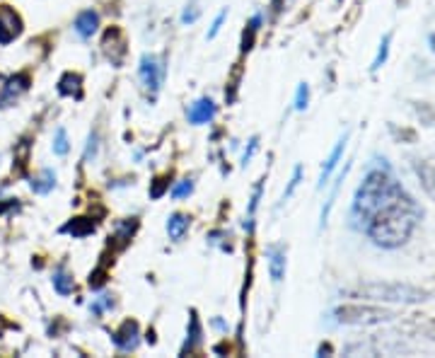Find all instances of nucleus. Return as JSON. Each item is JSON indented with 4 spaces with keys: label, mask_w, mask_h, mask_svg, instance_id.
Wrapping results in <instances>:
<instances>
[{
    "label": "nucleus",
    "mask_w": 435,
    "mask_h": 358,
    "mask_svg": "<svg viewBox=\"0 0 435 358\" xmlns=\"http://www.w3.org/2000/svg\"><path fill=\"white\" fill-rule=\"evenodd\" d=\"M332 317L336 325H351V327H370V325H384L397 320L399 315L387 307L377 305H339L332 310Z\"/></svg>",
    "instance_id": "20e7f679"
},
{
    "label": "nucleus",
    "mask_w": 435,
    "mask_h": 358,
    "mask_svg": "<svg viewBox=\"0 0 435 358\" xmlns=\"http://www.w3.org/2000/svg\"><path fill=\"white\" fill-rule=\"evenodd\" d=\"M283 3H285V0H273V8L281 10V5H283Z\"/></svg>",
    "instance_id": "a19ab883"
},
{
    "label": "nucleus",
    "mask_w": 435,
    "mask_h": 358,
    "mask_svg": "<svg viewBox=\"0 0 435 358\" xmlns=\"http://www.w3.org/2000/svg\"><path fill=\"white\" fill-rule=\"evenodd\" d=\"M27 88H29V78L27 75H15V78H10V80H5L3 90H0V105L12 102L15 97H20Z\"/></svg>",
    "instance_id": "dca6fc26"
},
{
    "label": "nucleus",
    "mask_w": 435,
    "mask_h": 358,
    "mask_svg": "<svg viewBox=\"0 0 435 358\" xmlns=\"http://www.w3.org/2000/svg\"><path fill=\"white\" fill-rule=\"evenodd\" d=\"M136 228H138V221H136V218H131V221H121V223H116L114 240H119V247L128 245V240L133 238V233H136Z\"/></svg>",
    "instance_id": "4be33fe9"
},
{
    "label": "nucleus",
    "mask_w": 435,
    "mask_h": 358,
    "mask_svg": "<svg viewBox=\"0 0 435 358\" xmlns=\"http://www.w3.org/2000/svg\"><path fill=\"white\" fill-rule=\"evenodd\" d=\"M97 27H100V12L97 10H83L73 22V29L80 39H90L97 32Z\"/></svg>",
    "instance_id": "4468645a"
},
{
    "label": "nucleus",
    "mask_w": 435,
    "mask_h": 358,
    "mask_svg": "<svg viewBox=\"0 0 435 358\" xmlns=\"http://www.w3.org/2000/svg\"><path fill=\"white\" fill-rule=\"evenodd\" d=\"M428 335H431V339H435V322L428 325Z\"/></svg>",
    "instance_id": "ea45409f"
},
{
    "label": "nucleus",
    "mask_w": 435,
    "mask_h": 358,
    "mask_svg": "<svg viewBox=\"0 0 435 358\" xmlns=\"http://www.w3.org/2000/svg\"><path fill=\"white\" fill-rule=\"evenodd\" d=\"M346 295L358 300H375V302H402V305H414V302L428 300V290L409 286V283H363V286L348 288Z\"/></svg>",
    "instance_id": "7ed1b4c3"
},
{
    "label": "nucleus",
    "mask_w": 435,
    "mask_h": 358,
    "mask_svg": "<svg viewBox=\"0 0 435 358\" xmlns=\"http://www.w3.org/2000/svg\"><path fill=\"white\" fill-rule=\"evenodd\" d=\"M22 32V20L15 10L3 8L0 10V44H10Z\"/></svg>",
    "instance_id": "f8f14e48"
},
{
    "label": "nucleus",
    "mask_w": 435,
    "mask_h": 358,
    "mask_svg": "<svg viewBox=\"0 0 435 358\" xmlns=\"http://www.w3.org/2000/svg\"><path fill=\"white\" fill-rule=\"evenodd\" d=\"M259 27H261V15H254L252 20L247 24V32H244V39H242V51H249L254 44V36L259 34Z\"/></svg>",
    "instance_id": "a878e982"
},
{
    "label": "nucleus",
    "mask_w": 435,
    "mask_h": 358,
    "mask_svg": "<svg viewBox=\"0 0 435 358\" xmlns=\"http://www.w3.org/2000/svg\"><path fill=\"white\" fill-rule=\"evenodd\" d=\"M261 191H263V181H256L254 194H252V199H249L247 221H244V228H247V233H252V230H254V216H256V209H259V201H261Z\"/></svg>",
    "instance_id": "5701e85b"
},
{
    "label": "nucleus",
    "mask_w": 435,
    "mask_h": 358,
    "mask_svg": "<svg viewBox=\"0 0 435 358\" xmlns=\"http://www.w3.org/2000/svg\"><path fill=\"white\" fill-rule=\"evenodd\" d=\"M51 148H53V153H56L58 157L68 155L70 143H68V133H65L63 126H58L56 133H53V143H51Z\"/></svg>",
    "instance_id": "393cba45"
},
{
    "label": "nucleus",
    "mask_w": 435,
    "mask_h": 358,
    "mask_svg": "<svg viewBox=\"0 0 435 358\" xmlns=\"http://www.w3.org/2000/svg\"><path fill=\"white\" fill-rule=\"evenodd\" d=\"M346 145H348V131L339 138V141H336V145L332 148V153H329V157L324 160V167H322V172H320V179H317V189H320V191L329 184V179L334 177V172H336V167H339V162L344 160Z\"/></svg>",
    "instance_id": "0eeeda50"
},
{
    "label": "nucleus",
    "mask_w": 435,
    "mask_h": 358,
    "mask_svg": "<svg viewBox=\"0 0 435 358\" xmlns=\"http://www.w3.org/2000/svg\"><path fill=\"white\" fill-rule=\"evenodd\" d=\"M167 189H169V181L164 179V177H157L155 181H152V186H150V199H160Z\"/></svg>",
    "instance_id": "72a5a7b5"
},
{
    "label": "nucleus",
    "mask_w": 435,
    "mask_h": 358,
    "mask_svg": "<svg viewBox=\"0 0 435 358\" xmlns=\"http://www.w3.org/2000/svg\"><path fill=\"white\" fill-rule=\"evenodd\" d=\"M201 17V10H199V5L192 3V5H187L182 12V24H194L196 20Z\"/></svg>",
    "instance_id": "473e14b6"
},
{
    "label": "nucleus",
    "mask_w": 435,
    "mask_h": 358,
    "mask_svg": "<svg viewBox=\"0 0 435 358\" xmlns=\"http://www.w3.org/2000/svg\"><path fill=\"white\" fill-rule=\"evenodd\" d=\"M112 342H114V347L119 351H124V354L136 351L140 344V330H138L136 320H126V322L112 335Z\"/></svg>",
    "instance_id": "6e6552de"
},
{
    "label": "nucleus",
    "mask_w": 435,
    "mask_h": 358,
    "mask_svg": "<svg viewBox=\"0 0 435 358\" xmlns=\"http://www.w3.org/2000/svg\"><path fill=\"white\" fill-rule=\"evenodd\" d=\"M256 150H259V136H252V138H249V148L244 150V155H242V165H244V167L249 165V160L254 157Z\"/></svg>",
    "instance_id": "c9c22d12"
},
{
    "label": "nucleus",
    "mask_w": 435,
    "mask_h": 358,
    "mask_svg": "<svg viewBox=\"0 0 435 358\" xmlns=\"http://www.w3.org/2000/svg\"><path fill=\"white\" fill-rule=\"evenodd\" d=\"M97 150H100V136H97V131H92V133H90V138H88V145H85V155H83V160H85V162L95 160V157H97Z\"/></svg>",
    "instance_id": "c756f323"
},
{
    "label": "nucleus",
    "mask_w": 435,
    "mask_h": 358,
    "mask_svg": "<svg viewBox=\"0 0 435 358\" xmlns=\"http://www.w3.org/2000/svg\"><path fill=\"white\" fill-rule=\"evenodd\" d=\"M51 283H53V288H56V293L61 295H70L73 290H75V281H73V276L68 274L65 266H56V269H53Z\"/></svg>",
    "instance_id": "a211bd4d"
},
{
    "label": "nucleus",
    "mask_w": 435,
    "mask_h": 358,
    "mask_svg": "<svg viewBox=\"0 0 435 358\" xmlns=\"http://www.w3.org/2000/svg\"><path fill=\"white\" fill-rule=\"evenodd\" d=\"M187 233H189V216L172 214V216L167 218V235H169V240L179 242Z\"/></svg>",
    "instance_id": "6ab92c4d"
},
{
    "label": "nucleus",
    "mask_w": 435,
    "mask_h": 358,
    "mask_svg": "<svg viewBox=\"0 0 435 358\" xmlns=\"http://www.w3.org/2000/svg\"><path fill=\"white\" fill-rule=\"evenodd\" d=\"M266 259H268V276H271V281L278 286V283L285 278V266H288L285 247L283 245H268Z\"/></svg>",
    "instance_id": "9b49d317"
},
{
    "label": "nucleus",
    "mask_w": 435,
    "mask_h": 358,
    "mask_svg": "<svg viewBox=\"0 0 435 358\" xmlns=\"http://www.w3.org/2000/svg\"><path fill=\"white\" fill-rule=\"evenodd\" d=\"M102 286H104V274L102 271H95L90 276V288H102Z\"/></svg>",
    "instance_id": "e433bc0d"
},
{
    "label": "nucleus",
    "mask_w": 435,
    "mask_h": 358,
    "mask_svg": "<svg viewBox=\"0 0 435 358\" xmlns=\"http://www.w3.org/2000/svg\"><path fill=\"white\" fill-rule=\"evenodd\" d=\"M300 181H303V165H295V169H293V177L290 181H288V186H285V191H283V196H281V201H288V199L295 194V189L300 186Z\"/></svg>",
    "instance_id": "bb28decb"
},
{
    "label": "nucleus",
    "mask_w": 435,
    "mask_h": 358,
    "mask_svg": "<svg viewBox=\"0 0 435 358\" xmlns=\"http://www.w3.org/2000/svg\"><path fill=\"white\" fill-rule=\"evenodd\" d=\"M428 46H431V51L435 53V32L428 34Z\"/></svg>",
    "instance_id": "58836bf2"
},
{
    "label": "nucleus",
    "mask_w": 435,
    "mask_h": 358,
    "mask_svg": "<svg viewBox=\"0 0 435 358\" xmlns=\"http://www.w3.org/2000/svg\"><path fill=\"white\" fill-rule=\"evenodd\" d=\"M348 169H351V162H346L344 169H341V172L336 174L334 186H332V191H329V196H327V204L322 206V214H320V228L327 226L329 216H332V209H334V204H336V196H339L341 186H344V181H346V177H348Z\"/></svg>",
    "instance_id": "ddd939ff"
},
{
    "label": "nucleus",
    "mask_w": 435,
    "mask_h": 358,
    "mask_svg": "<svg viewBox=\"0 0 435 358\" xmlns=\"http://www.w3.org/2000/svg\"><path fill=\"white\" fill-rule=\"evenodd\" d=\"M421 221H424V209H421L412 194L404 191L367 221L363 233L375 247L399 250L402 245H407L412 240V235L416 233Z\"/></svg>",
    "instance_id": "f03ea898"
},
{
    "label": "nucleus",
    "mask_w": 435,
    "mask_h": 358,
    "mask_svg": "<svg viewBox=\"0 0 435 358\" xmlns=\"http://www.w3.org/2000/svg\"><path fill=\"white\" fill-rule=\"evenodd\" d=\"M225 17H228V10H220L216 15V20H213V24H211V29H208V39H216L220 27H223V22H225Z\"/></svg>",
    "instance_id": "f704fd0d"
},
{
    "label": "nucleus",
    "mask_w": 435,
    "mask_h": 358,
    "mask_svg": "<svg viewBox=\"0 0 435 358\" xmlns=\"http://www.w3.org/2000/svg\"><path fill=\"white\" fill-rule=\"evenodd\" d=\"M308 105H310V85L300 83L295 90V112H305Z\"/></svg>",
    "instance_id": "c85d7f7f"
},
{
    "label": "nucleus",
    "mask_w": 435,
    "mask_h": 358,
    "mask_svg": "<svg viewBox=\"0 0 435 358\" xmlns=\"http://www.w3.org/2000/svg\"><path fill=\"white\" fill-rule=\"evenodd\" d=\"M102 51H104V56H107L109 60H112V65H116L119 68L121 63H124V58H126V39H124V34H121V29H107L102 36Z\"/></svg>",
    "instance_id": "423d86ee"
},
{
    "label": "nucleus",
    "mask_w": 435,
    "mask_h": 358,
    "mask_svg": "<svg viewBox=\"0 0 435 358\" xmlns=\"http://www.w3.org/2000/svg\"><path fill=\"white\" fill-rule=\"evenodd\" d=\"M53 186H56V172H53V169H41V172L32 179V191L41 194V196L53 191Z\"/></svg>",
    "instance_id": "aec40b11"
},
{
    "label": "nucleus",
    "mask_w": 435,
    "mask_h": 358,
    "mask_svg": "<svg viewBox=\"0 0 435 358\" xmlns=\"http://www.w3.org/2000/svg\"><path fill=\"white\" fill-rule=\"evenodd\" d=\"M419 184L431 199H435V157H416L412 162Z\"/></svg>",
    "instance_id": "9d476101"
},
{
    "label": "nucleus",
    "mask_w": 435,
    "mask_h": 358,
    "mask_svg": "<svg viewBox=\"0 0 435 358\" xmlns=\"http://www.w3.org/2000/svg\"><path fill=\"white\" fill-rule=\"evenodd\" d=\"M112 307H114L112 295H100V298H95V300L90 302V312L97 315V317H100V315H104L107 310H112Z\"/></svg>",
    "instance_id": "cd10ccee"
},
{
    "label": "nucleus",
    "mask_w": 435,
    "mask_h": 358,
    "mask_svg": "<svg viewBox=\"0 0 435 358\" xmlns=\"http://www.w3.org/2000/svg\"><path fill=\"white\" fill-rule=\"evenodd\" d=\"M204 342V330H201V322H199V315L192 310V317H189V330H187V342L182 347V356L192 354L194 349L201 347Z\"/></svg>",
    "instance_id": "2eb2a0df"
},
{
    "label": "nucleus",
    "mask_w": 435,
    "mask_h": 358,
    "mask_svg": "<svg viewBox=\"0 0 435 358\" xmlns=\"http://www.w3.org/2000/svg\"><path fill=\"white\" fill-rule=\"evenodd\" d=\"M192 191H194V181H192V179H182V181H177L172 189H169V194H172V199H187Z\"/></svg>",
    "instance_id": "7c9ffc66"
},
{
    "label": "nucleus",
    "mask_w": 435,
    "mask_h": 358,
    "mask_svg": "<svg viewBox=\"0 0 435 358\" xmlns=\"http://www.w3.org/2000/svg\"><path fill=\"white\" fill-rule=\"evenodd\" d=\"M58 93L63 97H83V78L78 73H65L58 80Z\"/></svg>",
    "instance_id": "f3484780"
},
{
    "label": "nucleus",
    "mask_w": 435,
    "mask_h": 358,
    "mask_svg": "<svg viewBox=\"0 0 435 358\" xmlns=\"http://www.w3.org/2000/svg\"><path fill=\"white\" fill-rule=\"evenodd\" d=\"M63 233L73 235V238H85V235L95 233V223H92L90 218H75V221L68 223V226H63Z\"/></svg>",
    "instance_id": "412c9836"
},
{
    "label": "nucleus",
    "mask_w": 435,
    "mask_h": 358,
    "mask_svg": "<svg viewBox=\"0 0 435 358\" xmlns=\"http://www.w3.org/2000/svg\"><path fill=\"white\" fill-rule=\"evenodd\" d=\"M416 114H419V117L424 119L428 126H435V107L433 105L421 102V105H416Z\"/></svg>",
    "instance_id": "2f4dec72"
},
{
    "label": "nucleus",
    "mask_w": 435,
    "mask_h": 358,
    "mask_svg": "<svg viewBox=\"0 0 435 358\" xmlns=\"http://www.w3.org/2000/svg\"><path fill=\"white\" fill-rule=\"evenodd\" d=\"M164 60L157 56V53H143L140 56V65H138V75H140V83H143V88L148 90V93L155 97L160 93L162 83H164Z\"/></svg>",
    "instance_id": "39448f33"
},
{
    "label": "nucleus",
    "mask_w": 435,
    "mask_h": 358,
    "mask_svg": "<svg viewBox=\"0 0 435 358\" xmlns=\"http://www.w3.org/2000/svg\"><path fill=\"white\" fill-rule=\"evenodd\" d=\"M324 354H332V347H329V344H322V347L317 349V356H324Z\"/></svg>",
    "instance_id": "4c0bfd02"
},
{
    "label": "nucleus",
    "mask_w": 435,
    "mask_h": 358,
    "mask_svg": "<svg viewBox=\"0 0 435 358\" xmlns=\"http://www.w3.org/2000/svg\"><path fill=\"white\" fill-rule=\"evenodd\" d=\"M404 184L397 177L394 167L387 162V157L375 155L367 165L363 179H360L358 189L353 194L351 211H348V223L353 230L363 233V228L367 226L372 216L379 209H384L387 204L394 201L399 194H404Z\"/></svg>",
    "instance_id": "f257e3e1"
},
{
    "label": "nucleus",
    "mask_w": 435,
    "mask_h": 358,
    "mask_svg": "<svg viewBox=\"0 0 435 358\" xmlns=\"http://www.w3.org/2000/svg\"><path fill=\"white\" fill-rule=\"evenodd\" d=\"M216 114H218V107L211 97H201V100H196L194 105L187 109V119H189V124H194V126L211 124V121L216 119Z\"/></svg>",
    "instance_id": "1a4fd4ad"
},
{
    "label": "nucleus",
    "mask_w": 435,
    "mask_h": 358,
    "mask_svg": "<svg viewBox=\"0 0 435 358\" xmlns=\"http://www.w3.org/2000/svg\"><path fill=\"white\" fill-rule=\"evenodd\" d=\"M389 44H392V34L387 32V34L382 36V41H379V48H377L375 58H372V65H370L372 73H377L384 63H387V58H389Z\"/></svg>",
    "instance_id": "b1692460"
}]
</instances>
